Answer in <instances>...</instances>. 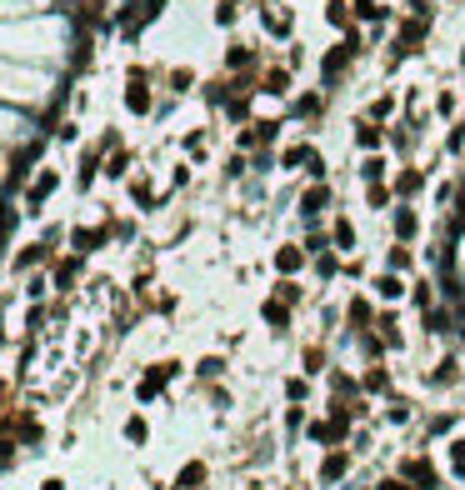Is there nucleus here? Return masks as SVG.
Masks as SVG:
<instances>
[{
  "mask_svg": "<svg viewBox=\"0 0 465 490\" xmlns=\"http://www.w3.org/2000/svg\"><path fill=\"white\" fill-rule=\"evenodd\" d=\"M76 240H80V250H95V240H105V231H80Z\"/></svg>",
  "mask_w": 465,
  "mask_h": 490,
  "instance_id": "obj_9",
  "label": "nucleus"
},
{
  "mask_svg": "<svg viewBox=\"0 0 465 490\" xmlns=\"http://www.w3.org/2000/svg\"><path fill=\"white\" fill-rule=\"evenodd\" d=\"M450 455H455V465L465 470V441H455V446H450Z\"/></svg>",
  "mask_w": 465,
  "mask_h": 490,
  "instance_id": "obj_14",
  "label": "nucleus"
},
{
  "mask_svg": "<svg viewBox=\"0 0 465 490\" xmlns=\"http://www.w3.org/2000/svg\"><path fill=\"white\" fill-rule=\"evenodd\" d=\"M220 365H225V360H220V355H210V360H200V375H220Z\"/></svg>",
  "mask_w": 465,
  "mask_h": 490,
  "instance_id": "obj_13",
  "label": "nucleus"
},
{
  "mask_svg": "<svg viewBox=\"0 0 465 490\" xmlns=\"http://www.w3.org/2000/svg\"><path fill=\"white\" fill-rule=\"evenodd\" d=\"M345 470H351V455H340V451H330V455H325V465H320V480H340Z\"/></svg>",
  "mask_w": 465,
  "mask_h": 490,
  "instance_id": "obj_2",
  "label": "nucleus"
},
{
  "mask_svg": "<svg viewBox=\"0 0 465 490\" xmlns=\"http://www.w3.org/2000/svg\"><path fill=\"white\" fill-rule=\"evenodd\" d=\"M366 391H385V370H370L366 375Z\"/></svg>",
  "mask_w": 465,
  "mask_h": 490,
  "instance_id": "obj_12",
  "label": "nucleus"
},
{
  "mask_svg": "<svg viewBox=\"0 0 465 490\" xmlns=\"http://www.w3.org/2000/svg\"><path fill=\"white\" fill-rule=\"evenodd\" d=\"M126 435H131V441H145V420L131 415V420H126Z\"/></svg>",
  "mask_w": 465,
  "mask_h": 490,
  "instance_id": "obj_7",
  "label": "nucleus"
},
{
  "mask_svg": "<svg viewBox=\"0 0 465 490\" xmlns=\"http://www.w3.org/2000/svg\"><path fill=\"white\" fill-rule=\"evenodd\" d=\"M395 231H400V235H411V231H416V215H411V210H400V215H395Z\"/></svg>",
  "mask_w": 465,
  "mask_h": 490,
  "instance_id": "obj_8",
  "label": "nucleus"
},
{
  "mask_svg": "<svg viewBox=\"0 0 465 490\" xmlns=\"http://www.w3.org/2000/svg\"><path fill=\"white\" fill-rule=\"evenodd\" d=\"M285 396H290V400H301V396H306V380H301V375H296V380H285Z\"/></svg>",
  "mask_w": 465,
  "mask_h": 490,
  "instance_id": "obj_10",
  "label": "nucleus"
},
{
  "mask_svg": "<svg viewBox=\"0 0 465 490\" xmlns=\"http://www.w3.org/2000/svg\"><path fill=\"white\" fill-rule=\"evenodd\" d=\"M200 480H205V465H200V460H195V465H186V470H181V485H186V490H195V485H200Z\"/></svg>",
  "mask_w": 465,
  "mask_h": 490,
  "instance_id": "obj_4",
  "label": "nucleus"
},
{
  "mask_svg": "<svg viewBox=\"0 0 465 490\" xmlns=\"http://www.w3.org/2000/svg\"><path fill=\"white\" fill-rule=\"evenodd\" d=\"M45 490H61V480H45Z\"/></svg>",
  "mask_w": 465,
  "mask_h": 490,
  "instance_id": "obj_16",
  "label": "nucleus"
},
{
  "mask_svg": "<svg viewBox=\"0 0 465 490\" xmlns=\"http://www.w3.org/2000/svg\"><path fill=\"white\" fill-rule=\"evenodd\" d=\"M275 265H280V270H296V265H301V250H296V245H285V250L275 255Z\"/></svg>",
  "mask_w": 465,
  "mask_h": 490,
  "instance_id": "obj_5",
  "label": "nucleus"
},
{
  "mask_svg": "<svg viewBox=\"0 0 465 490\" xmlns=\"http://www.w3.org/2000/svg\"><path fill=\"white\" fill-rule=\"evenodd\" d=\"M126 100H131V111H145V105H150V95L140 90V80H131V95Z\"/></svg>",
  "mask_w": 465,
  "mask_h": 490,
  "instance_id": "obj_6",
  "label": "nucleus"
},
{
  "mask_svg": "<svg viewBox=\"0 0 465 490\" xmlns=\"http://www.w3.org/2000/svg\"><path fill=\"white\" fill-rule=\"evenodd\" d=\"M265 320H270L275 331H280V325H285V305H265Z\"/></svg>",
  "mask_w": 465,
  "mask_h": 490,
  "instance_id": "obj_11",
  "label": "nucleus"
},
{
  "mask_svg": "<svg viewBox=\"0 0 465 490\" xmlns=\"http://www.w3.org/2000/svg\"><path fill=\"white\" fill-rule=\"evenodd\" d=\"M411 480H416V490H430V485H435V470H430V460H411Z\"/></svg>",
  "mask_w": 465,
  "mask_h": 490,
  "instance_id": "obj_3",
  "label": "nucleus"
},
{
  "mask_svg": "<svg viewBox=\"0 0 465 490\" xmlns=\"http://www.w3.org/2000/svg\"><path fill=\"white\" fill-rule=\"evenodd\" d=\"M170 375H176V365H170V360H165V365H155L150 375H140V386H135V396H140V400H150V396H155V391L165 386Z\"/></svg>",
  "mask_w": 465,
  "mask_h": 490,
  "instance_id": "obj_1",
  "label": "nucleus"
},
{
  "mask_svg": "<svg viewBox=\"0 0 465 490\" xmlns=\"http://www.w3.org/2000/svg\"><path fill=\"white\" fill-rule=\"evenodd\" d=\"M380 490H416V485H400V480H385Z\"/></svg>",
  "mask_w": 465,
  "mask_h": 490,
  "instance_id": "obj_15",
  "label": "nucleus"
}]
</instances>
